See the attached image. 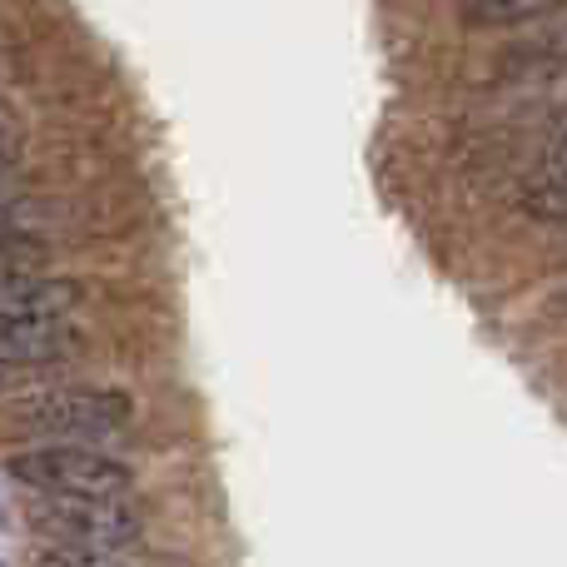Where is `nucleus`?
Masks as SVG:
<instances>
[{
	"instance_id": "1",
	"label": "nucleus",
	"mask_w": 567,
	"mask_h": 567,
	"mask_svg": "<svg viewBox=\"0 0 567 567\" xmlns=\"http://www.w3.org/2000/svg\"><path fill=\"white\" fill-rule=\"evenodd\" d=\"M135 419V403L120 389H45L0 409V429L40 443H95Z\"/></svg>"
},
{
	"instance_id": "2",
	"label": "nucleus",
	"mask_w": 567,
	"mask_h": 567,
	"mask_svg": "<svg viewBox=\"0 0 567 567\" xmlns=\"http://www.w3.org/2000/svg\"><path fill=\"white\" fill-rule=\"evenodd\" d=\"M6 473L40 498H125L135 488L130 463L90 449V443H40L6 458Z\"/></svg>"
},
{
	"instance_id": "3",
	"label": "nucleus",
	"mask_w": 567,
	"mask_h": 567,
	"mask_svg": "<svg viewBox=\"0 0 567 567\" xmlns=\"http://www.w3.org/2000/svg\"><path fill=\"white\" fill-rule=\"evenodd\" d=\"M30 528L60 548L120 553L140 538V508L125 498H35L25 508Z\"/></svg>"
},
{
	"instance_id": "4",
	"label": "nucleus",
	"mask_w": 567,
	"mask_h": 567,
	"mask_svg": "<svg viewBox=\"0 0 567 567\" xmlns=\"http://www.w3.org/2000/svg\"><path fill=\"white\" fill-rule=\"evenodd\" d=\"M80 349V329L70 319H30V313H0V369H35L60 363Z\"/></svg>"
},
{
	"instance_id": "5",
	"label": "nucleus",
	"mask_w": 567,
	"mask_h": 567,
	"mask_svg": "<svg viewBox=\"0 0 567 567\" xmlns=\"http://www.w3.org/2000/svg\"><path fill=\"white\" fill-rule=\"evenodd\" d=\"M563 10L567 0H458V25L508 30V25H533V20H553Z\"/></svg>"
},
{
	"instance_id": "6",
	"label": "nucleus",
	"mask_w": 567,
	"mask_h": 567,
	"mask_svg": "<svg viewBox=\"0 0 567 567\" xmlns=\"http://www.w3.org/2000/svg\"><path fill=\"white\" fill-rule=\"evenodd\" d=\"M523 215L543 225H567V169L563 175H538L523 195Z\"/></svg>"
},
{
	"instance_id": "7",
	"label": "nucleus",
	"mask_w": 567,
	"mask_h": 567,
	"mask_svg": "<svg viewBox=\"0 0 567 567\" xmlns=\"http://www.w3.org/2000/svg\"><path fill=\"white\" fill-rule=\"evenodd\" d=\"M35 567H130L120 563L115 553H95V548H60V543H45L35 553Z\"/></svg>"
},
{
	"instance_id": "8",
	"label": "nucleus",
	"mask_w": 567,
	"mask_h": 567,
	"mask_svg": "<svg viewBox=\"0 0 567 567\" xmlns=\"http://www.w3.org/2000/svg\"><path fill=\"white\" fill-rule=\"evenodd\" d=\"M548 60H567V30H553L548 40L518 45V50L508 55V70H533V65H548Z\"/></svg>"
},
{
	"instance_id": "9",
	"label": "nucleus",
	"mask_w": 567,
	"mask_h": 567,
	"mask_svg": "<svg viewBox=\"0 0 567 567\" xmlns=\"http://www.w3.org/2000/svg\"><path fill=\"white\" fill-rule=\"evenodd\" d=\"M563 169H567V125H563V135L553 140L548 159H543V175H563Z\"/></svg>"
}]
</instances>
